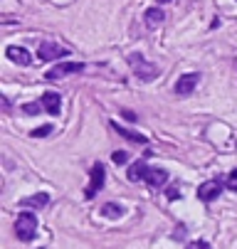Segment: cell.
<instances>
[{"mask_svg":"<svg viewBox=\"0 0 237 249\" xmlns=\"http://www.w3.org/2000/svg\"><path fill=\"white\" fill-rule=\"evenodd\" d=\"M42 106H45V111H47V114L57 116L59 109H62V96H59L57 91H47V94L42 96Z\"/></svg>","mask_w":237,"mask_h":249,"instance_id":"cell-8","label":"cell"},{"mask_svg":"<svg viewBox=\"0 0 237 249\" xmlns=\"http://www.w3.org/2000/svg\"><path fill=\"white\" fill-rule=\"evenodd\" d=\"M198 82H200V74L198 72H190V74H183L178 82H176V87H173V91L178 94V96H188V94H193L195 91V87H198Z\"/></svg>","mask_w":237,"mask_h":249,"instance_id":"cell-6","label":"cell"},{"mask_svg":"<svg viewBox=\"0 0 237 249\" xmlns=\"http://www.w3.org/2000/svg\"><path fill=\"white\" fill-rule=\"evenodd\" d=\"M67 54H70V52H67L64 47H59L57 42H52V40H42L40 47H37V57L45 59V62H52V59H57V57H67Z\"/></svg>","mask_w":237,"mask_h":249,"instance_id":"cell-5","label":"cell"},{"mask_svg":"<svg viewBox=\"0 0 237 249\" xmlns=\"http://www.w3.org/2000/svg\"><path fill=\"white\" fill-rule=\"evenodd\" d=\"M5 54L15 62V64H22V67H27L30 62H32V57H30V52L25 50V47H18V45H10L8 50H5Z\"/></svg>","mask_w":237,"mask_h":249,"instance_id":"cell-9","label":"cell"},{"mask_svg":"<svg viewBox=\"0 0 237 249\" xmlns=\"http://www.w3.org/2000/svg\"><path fill=\"white\" fill-rule=\"evenodd\" d=\"M220 190H222V183L218 180H205L200 188H198V197L202 200V202H210V200H215L218 195H220Z\"/></svg>","mask_w":237,"mask_h":249,"instance_id":"cell-7","label":"cell"},{"mask_svg":"<svg viewBox=\"0 0 237 249\" xmlns=\"http://www.w3.org/2000/svg\"><path fill=\"white\" fill-rule=\"evenodd\" d=\"M165 197H168V200H178V197H181V190H178V188H168Z\"/></svg>","mask_w":237,"mask_h":249,"instance_id":"cell-21","label":"cell"},{"mask_svg":"<svg viewBox=\"0 0 237 249\" xmlns=\"http://www.w3.org/2000/svg\"><path fill=\"white\" fill-rule=\"evenodd\" d=\"M144 18H146V25H148V27H158V25L163 22V18H165V15H163V10L151 8V10H146V15H144Z\"/></svg>","mask_w":237,"mask_h":249,"instance_id":"cell-14","label":"cell"},{"mask_svg":"<svg viewBox=\"0 0 237 249\" xmlns=\"http://www.w3.org/2000/svg\"><path fill=\"white\" fill-rule=\"evenodd\" d=\"M45 109V106L42 104H37V101H30V104H22V111L25 114H40Z\"/></svg>","mask_w":237,"mask_h":249,"instance_id":"cell-16","label":"cell"},{"mask_svg":"<svg viewBox=\"0 0 237 249\" xmlns=\"http://www.w3.org/2000/svg\"><path fill=\"white\" fill-rule=\"evenodd\" d=\"M104 175H107V170H104V165H101V163H94L91 165V178H89V185L84 190V197L87 200H91L101 188H104Z\"/></svg>","mask_w":237,"mask_h":249,"instance_id":"cell-4","label":"cell"},{"mask_svg":"<svg viewBox=\"0 0 237 249\" xmlns=\"http://www.w3.org/2000/svg\"><path fill=\"white\" fill-rule=\"evenodd\" d=\"M121 116H124L126 121H131V124H133V121H139V116L133 114V111H128V109H124V111H121Z\"/></svg>","mask_w":237,"mask_h":249,"instance_id":"cell-22","label":"cell"},{"mask_svg":"<svg viewBox=\"0 0 237 249\" xmlns=\"http://www.w3.org/2000/svg\"><path fill=\"white\" fill-rule=\"evenodd\" d=\"M79 72H84L82 62H57L45 77L47 79H62V77H70V74H79Z\"/></svg>","mask_w":237,"mask_h":249,"instance_id":"cell-3","label":"cell"},{"mask_svg":"<svg viewBox=\"0 0 237 249\" xmlns=\"http://www.w3.org/2000/svg\"><path fill=\"white\" fill-rule=\"evenodd\" d=\"M146 183L153 185V188H163V185L168 183V173H165L163 168H151L148 175H146Z\"/></svg>","mask_w":237,"mask_h":249,"instance_id":"cell-12","label":"cell"},{"mask_svg":"<svg viewBox=\"0 0 237 249\" xmlns=\"http://www.w3.org/2000/svg\"><path fill=\"white\" fill-rule=\"evenodd\" d=\"M225 185H227V188H230L232 193H237V168H235V170H232V173L227 175V180H225Z\"/></svg>","mask_w":237,"mask_h":249,"instance_id":"cell-18","label":"cell"},{"mask_svg":"<svg viewBox=\"0 0 237 249\" xmlns=\"http://www.w3.org/2000/svg\"><path fill=\"white\" fill-rule=\"evenodd\" d=\"M47 133H52V126H50V124H45V126H40V128H35V131H32L30 136H35V138H45Z\"/></svg>","mask_w":237,"mask_h":249,"instance_id":"cell-19","label":"cell"},{"mask_svg":"<svg viewBox=\"0 0 237 249\" xmlns=\"http://www.w3.org/2000/svg\"><path fill=\"white\" fill-rule=\"evenodd\" d=\"M111 160H114L116 165H124V163L128 160V153H126V151H114V153H111Z\"/></svg>","mask_w":237,"mask_h":249,"instance_id":"cell-17","label":"cell"},{"mask_svg":"<svg viewBox=\"0 0 237 249\" xmlns=\"http://www.w3.org/2000/svg\"><path fill=\"white\" fill-rule=\"evenodd\" d=\"M185 249H210V244H208L205 239H198V242H190Z\"/></svg>","mask_w":237,"mask_h":249,"instance_id":"cell-20","label":"cell"},{"mask_svg":"<svg viewBox=\"0 0 237 249\" xmlns=\"http://www.w3.org/2000/svg\"><path fill=\"white\" fill-rule=\"evenodd\" d=\"M101 215H104V217H109V220H114V217H121V215H124V207H121V205H116V202H107L104 207H101Z\"/></svg>","mask_w":237,"mask_h":249,"instance_id":"cell-15","label":"cell"},{"mask_svg":"<svg viewBox=\"0 0 237 249\" xmlns=\"http://www.w3.org/2000/svg\"><path fill=\"white\" fill-rule=\"evenodd\" d=\"M35 234H37V217L32 215V212H22V215H18L15 237L20 242H30V239H35Z\"/></svg>","mask_w":237,"mask_h":249,"instance_id":"cell-2","label":"cell"},{"mask_svg":"<svg viewBox=\"0 0 237 249\" xmlns=\"http://www.w3.org/2000/svg\"><path fill=\"white\" fill-rule=\"evenodd\" d=\"M128 64L133 67V72H136V77H139L141 82H153V79L161 74V69H158L156 64L146 62V57H144V54H139V52L128 54Z\"/></svg>","mask_w":237,"mask_h":249,"instance_id":"cell-1","label":"cell"},{"mask_svg":"<svg viewBox=\"0 0 237 249\" xmlns=\"http://www.w3.org/2000/svg\"><path fill=\"white\" fill-rule=\"evenodd\" d=\"M158 3H161V5H163V3H171V0H158Z\"/></svg>","mask_w":237,"mask_h":249,"instance_id":"cell-23","label":"cell"},{"mask_svg":"<svg viewBox=\"0 0 237 249\" xmlns=\"http://www.w3.org/2000/svg\"><path fill=\"white\" fill-rule=\"evenodd\" d=\"M111 128L119 133V136H124L126 141H131V143H146V136H141V133H136V131H128V128H124L121 124H116V121H111Z\"/></svg>","mask_w":237,"mask_h":249,"instance_id":"cell-11","label":"cell"},{"mask_svg":"<svg viewBox=\"0 0 237 249\" xmlns=\"http://www.w3.org/2000/svg\"><path fill=\"white\" fill-rule=\"evenodd\" d=\"M235 67H237V59H235Z\"/></svg>","mask_w":237,"mask_h":249,"instance_id":"cell-24","label":"cell"},{"mask_svg":"<svg viewBox=\"0 0 237 249\" xmlns=\"http://www.w3.org/2000/svg\"><path fill=\"white\" fill-rule=\"evenodd\" d=\"M47 202H50V195H47V193H37V195L22 197L20 205H22V207H37V210H40V207H45Z\"/></svg>","mask_w":237,"mask_h":249,"instance_id":"cell-13","label":"cell"},{"mask_svg":"<svg viewBox=\"0 0 237 249\" xmlns=\"http://www.w3.org/2000/svg\"><path fill=\"white\" fill-rule=\"evenodd\" d=\"M148 165H146V160H136L131 168H128V180L131 183H139V180H146V175H148Z\"/></svg>","mask_w":237,"mask_h":249,"instance_id":"cell-10","label":"cell"}]
</instances>
